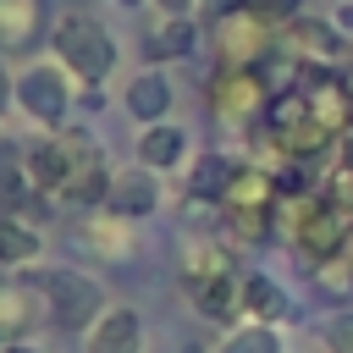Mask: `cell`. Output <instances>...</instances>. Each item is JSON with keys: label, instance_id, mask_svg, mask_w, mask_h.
<instances>
[{"label": "cell", "instance_id": "23", "mask_svg": "<svg viewBox=\"0 0 353 353\" xmlns=\"http://www.w3.org/2000/svg\"><path fill=\"white\" fill-rule=\"evenodd\" d=\"M237 165L226 160V154H199L193 160V176H188V193L193 199H215L221 204V188H226V176H232Z\"/></svg>", "mask_w": 353, "mask_h": 353}, {"label": "cell", "instance_id": "26", "mask_svg": "<svg viewBox=\"0 0 353 353\" xmlns=\"http://www.w3.org/2000/svg\"><path fill=\"white\" fill-rule=\"evenodd\" d=\"M314 287L320 292H331L336 303H347L353 298V265L336 254V259H325V265H314Z\"/></svg>", "mask_w": 353, "mask_h": 353}, {"label": "cell", "instance_id": "11", "mask_svg": "<svg viewBox=\"0 0 353 353\" xmlns=\"http://www.w3.org/2000/svg\"><path fill=\"white\" fill-rule=\"evenodd\" d=\"M88 353H143V320L127 303H110L88 325Z\"/></svg>", "mask_w": 353, "mask_h": 353}, {"label": "cell", "instance_id": "12", "mask_svg": "<svg viewBox=\"0 0 353 353\" xmlns=\"http://www.w3.org/2000/svg\"><path fill=\"white\" fill-rule=\"evenodd\" d=\"M77 232H83V243H88L99 259H132V254H138L132 221H121V215H110V210H94Z\"/></svg>", "mask_w": 353, "mask_h": 353}, {"label": "cell", "instance_id": "29", "mask_svg": "<svg viewBox=\"0 0 353 353\" xmlns=\"http://www.w3.org/2000/svg\"><path fill=\"white\" fill-rule=\"evenodd\" d=\"M193 6H199V17H204V22H215V17H226V11H237L243 0H193Z\"/></svg>", "mask_w": 353, "mask_h": 353}, {"label": "cell", "instance_id": "17", "mask_svg": "<svg viewBox=\"0 0 353 353\" xmlns=\"http://www.w3.org/2000/svg\"><path fill=\"white\" fill-rule=\"evenodd\" d=\"M44 33V0H0V50H28Z\"/></svg>", "mask_w": 353, "mask_h": 353}, {"label": "cell", "instance_id": "33", "mask_svg": "<svg viewBox=\"0 0 353 353\" xmlns=\"http://www.w3.org/2000/svg\"><path fill=\"white\" fill-rule=\"evenodd\" d=\"M11 99H17V88H11V77H6V66H0V110H6Z\"/></svg>", "mask_w": 353, "mask_h": 353}, {"label": "cell", "instance_id": "32", "mask_svg": "<svg viewBox=\"0 0 353 353\" xmlns=\"http://www.w3.org/2000/svg\"><path fill=\"white\" fill-rule=\"evenodd\" d=\"M336 28H347V33H353V0H342V6H336Z\"/></svg>", "mask_w": 353, "mask_h": 353}, {"label": "cell", "instance_id": "35", "mask_svg": "<svg viewBox=\"0 0 353 353\" xmlns=\"http://www.w3.org/2000/svg\"><path fill=\"white\" fill-rule=\"evenodd\" d=\"M116 6H143V0H116Z\"/></svg>", "mask_w": 353, "mask_h": 353}, {"label": "cell", "instance_id": "10", "mask_svg": "<svg viewBox=\"0 0 353 353\" xmlns=\"http://www.w3.org/2000/svg\"><path fill=\"white\" fill-rule=\"evenodd\" d=\"M33 320H50L39 281H33V276L0 281V342H22V331H28Z\"/></svg>", "mask_w": 353, "mask_h": 353}, {"label": "cell", "instance_id": "31", "mask_svg": "<svg viewBox=\"0 0 353 353\" xmlns=\"http://www.w3.org/2000/svg\"><path fill=\"white\" fill-rule=\"evenodd\" d=\"M336 83H342V94H347V105H353V61H347V66L336 72Z\"/></svg>", "mask_w": 353, "mask_h": 353}, {"label": "cell", "instance_id": "22", "mask_svg": "<svg viewBox=\"0 0 353 353\" xmlns=\"http://www.w3.org/2000/svg\"><path fill=\"white\" fill-rule=\"evenodd\" d=\"M193 303H199V314H204V320L232 325V320L243 314V298H237V270H232V276H215V281H204V287H193Z\"/></svg>", "mask_w": 353, "mask_h": 353}, {"label": "cell", "instance_id": "30", "mask_svg": "<svg viewBox=\"0 0 353 353\" xmlns=\"http://www.w3.org/2000/svg\"><path fill=\"white\" fill-rule=\"evenodd\" d=\"M154 11H160V17H188L193 0H154Z\"/></svg>", "mask_w": 353, "mask_h": 353}, {"label": "cell", "instance_id": "21", "mask_svg": "<svg viewBox=\"0 0 353 353\" xmlns=\"http://www.w3.org/2000/svg\"><path fill=\"white\" fill-rule=\"evenodd\" d=\"M182 276H188V287H204V281H215V276H232V254L221 248V243H182Z\"/></svg>", "mask_w": 353, "mask_h": 353}, {"label": "cell", "instance_id": "36", "mask_svg": "<svg viewBox=\"0 0 353 353\" xmlns=\"http://www.w3.org/2000/svg\"><path fill=\"white\" fill-rule=\"evenodd\" d=\"M188 353H204V347H188Z\"/></svg>", "mask_w": 353, "mask_h": 353}, {"label": "cell", "instance_id": "18", "mask_svg": "<svg viewBox=\"0 0 353 353\" xmlns=\"http://www.w3.org/2000/svg\"><path fill=\"white\" fill-rule=\"evenodd\" d=\"M39 254H44V232L22 215H0V265L28 270V265H39Z\"/></svg>", "mask_w": 353, "mask_h": 353}, {"label": "cell", "instance_id": "5", "mask_svg": "<svg viewBox=\"0 0 353 353\" xmlns=\"http://www.w3.org/2000/svg\"><path fill=\"white\" fill-rule=\"evenodd\" d=\"M11 88H17V105H22L33 121H44V127H61V121H66L72 88H66V66H61V61L28 66L22 77H11Z\"/></svg>", "mask_w": 353, "mask_h": 353}, {"label": "cell", "instance_id": "6", "mask_svg": "<svg viewBox=\"0 0 353 353\" xmlns=\"http://www.w3.org/2000/svg\"><path fill=\"white\" fill-rule=\"evenodd\" d=\"M210 105H215L221 121H237V127H243V121H259V116H265L270 88L259 83L254 66H221L215 83H210Z\"/></svg>", "mask_w": 353, "mask_h": 353}, {"label": "cell", "instance_id": "20", "mask_svg": "<svg viewBox=\"0 0 353 353\" xmlns=\"http://www.w3.org/2000/svg\"><path fill=\"white\" fill-rule=\"evenodd\" d=\"M61 182H66V143H61V132H55V138H39V143L28 149V188L61 193Z\"/></svg>", "mask_w": 353, "mask_h": 353}, {"label": "cell", "instance_id": "4", "mask_svg": "<svg viewBox=\"0 0 353 353\" xmlns=\"http://www.w3.org/2000/svg\"><path fill=\"white\" fill-rule=\"evenodd\" d=\"M210 39L221 50V66H259L276 50V22H265L248 6H237V11H226V17L210 22Z\"/></svg>", "mask_w": 353, "mask_h": 353}, {"label": "cell", "instance_id": "3", "mask_svg": "<svg viewBox=\"0 0 353 353\" xmlns=\"http://www.w3.org/2000/svg\"><path fill=\"white\" fill-rule=\"evenodd\" d=\"M61 143H66V182H61V199L77 204V210H99V204H105V188H110V160H105V149H99L83 127H66Z\"/></svg>", "mask_w": 353, "mask_h": 353}, {"label": "cell", "instance_id": "24", "mask_svg": "<svg viewBox=\"0 0 353 353\" xmlns=\"http://www.w3.org/2000/svg\"><path fill=\"white\" fill-rule=\"evenodd\" d=\"M22 193H28V149L0 138V204H11Z\"/></svg>", "mask_w": 353, "mask_h": 353}, {"label": "cell", "instance_id": "15", "mask_svg": "<svg viewBox=\"0 0 353 353\" xmlns=\"http://www.w3.org/2000/svg\"><path fill=\"white\" fill-rule=\"evenodd\" d=\"M281 44L298 55V61H331V50H336V28L331 22H320V17H292V22H281Z\"/></svg>", "mask_w": 353, "mask_h": 353}, {"label": "cell", "instance_id": "14", "mask_svg": "<svg viewBox=\"0 0 353 353\" xmlns=\"http://www.w3.org/2000/svg\"><path fill=\"white\" fill-rule=\"evenodd\" d=\"M138 165H149V171H171V165H182L188 160V132L176 127V121H154V127H143L138 132Z\"/></svg>", "mask_w": 353, "mask_h": 353}, {"label": "cell", "instance_id": "1", "mask_svg": "<svg viewBox=\"0 0 353 353\" xmlns=\"http://www.w3.org/2000/svg\"><path fill=\"white\" fill-rule=\"evenodd\" d=\"M50 50H55V61H61L83 88H99V83L116 72V39H110V28H105L99 17H88V11L55 17Z\"/></svg>", "mask_w": 353, "mask_h": 353}, {"label": "cell", "instance_id": "8", "mask_svg": "<svg viewBox=\"0 0 353 353\" xmlns=\"http://www.w3.org/2000/svg\"><path fill=\"white\" fill-rule=\"evenodd\" d=\"M154 204H160V171L127 165V171H110V188H105L99 210H110L121 221H138V215H154Z\"/></svg>", "mask_w": 353, "mask_h": 353}, {"label": "cell", "instance_id": "13", "mask_svg": "<svg viewBox=\"0 0 353 353\" xmlns=\"http://www.w3.org/2000/svg\"><path fill=\"white\" fill-rule=\"evenodd\" d=\"M237 298H243V314L248 320H259V325H276V320H287V292L265 276V270H237Z\"/></svg>", "mask_w": 353, "mask_h": 353}, {"label": "cell", "instance_id": "27", "mask_svg": "<svg viewBox=\"0 0 353 353\" xmlns=\"http://www.w3.org/2000/svg\"><path fill=\"white\" fill-rule=\"evenodd\" d=\"M320 336H325V347H331V353H353V309H342V314H331Z\"/></svg>", "mask_w": 353, "mask_h": 353}, {"label": "cell", "instance_id": "9", "mask_svg": "<svg viewBox=\"0 0 353 353\" xmlns=\"http://www.w3.org/2000/svg\"><path fill=\"white\" fill-rule=\"evenodd\" d=\"M276 199H281V188H276V176L265 165H237L226 176V188H221V210L226 215H270Z\"/></svg>", "mask_w": 353, "mask_h": 353}, {"label": "cell", "instance_id": "2", "mask_svg": "<svg viewBox=\"0 0 353 353\" xmlns=\"http://www.w3.org/2000/svg\"><path fill=\"white\" fill-rule=\"evenodd\" d=\"M39 292H44V314L61 325V331H88L110 303H105V287L83 270H39L33 276Z\"/></svg>", "mask_w": 353, "mask_h": 353}, {"label": "cell", "instance_id": "19", "mask_svg": "<svg viewBox=\"0 0 353 353\" xmlns=\"http://www.w3.org/2000/svg\"><path fill=\"white\" fill-rule=\"evenodd\" d=\"M193 39H199L193 17H160V22L143 33V55H149V61H182V55L193 50Z\"/></svg>", "mask_w": 353, "mask_h": 353}, {"label": "cell", "instance_id": "7", "mask_svg": "<svg viewBox=\"0 0 353 353\" xmlns=\"http://www.w3.org/2000/svg\"><path fill=\"white\" fill-rule=\"evenodd\" d=\"M347 237H353V226H347V210H336L331 199H320V210L298 226V237H292V248L309 259V265H325V259H336L342 248H347Z\"/></svg>", "mask_w": 353, "mask_h": 353}, {"label": "cell", "instance_id": "25", "mask_svg": "<svg viewBox=\"0 0 353 353\" xmlns=\"http://www.w3.org/2000/svg\"><path fill=\"white\" fill-rule=\"evenodd\" d=\"M221 353H287L281 347V336H276V325H259V320H243L232 336H226V347Z\"/></svg>", "mask_w": 353, "mask_h": 353}, {"label": "cell", "instance_id": "34", "mask_svg": "<svg viewBox=\"0 0 353 353\" xmlns=\"http://www.w3.org/2000/svg\"><path fill=\"white\" fill-rule=\"evenodd\" d=\"M0 353H39L33 342H0Z\"/></svg>", "mask_w": 353, "mask_h": 353}, {"label": "cell", "instance_id": "16", "mask_svg": "<svg viewBox=\"0 0 353 353\" xmlns=\"http://www.w3.org/2000/svg\"><path fill=\"white\" fill-rule=\"evenodd\" d=\"M171 83L160 77V72H138L132 83H127V116L132 121H143V127H154V121H165L171 116Z\"/></svg>", "mask_w": 353, "mask_h": 353}, {"label": "cell", "instance_id": "28", "mask_svg": "<svg viewBox=\"0 0 353 353\" xmlns=\"http://www.w3.org/2000/svg\"><path fill=\"white\" fill-rule=\"evenodd\" d=\"M243 6H248V11H259L265 22H292L303 0H243Z\"/></svg>", "mask_w": 353, "mask_h": 353}]
</instances>
